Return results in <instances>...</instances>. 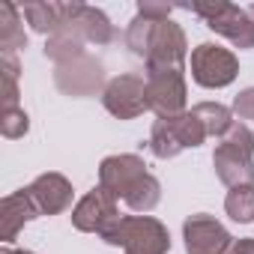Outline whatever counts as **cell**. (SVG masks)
Masks as SVG:
<instances>
[{"mask_svg":"<svg viewBox=\"0 0 254 254\" xmlns=\"http://www.w3.org/2000/svg\"><path fill=\"white\" fill-rule=\"evenodd\" d=\"M108 245H123L126 254H168V227L150 215H117L102 233Z\"/></svg>","mask_w":254,"mask_h":254,"instance_id":"cell-1","label":"cell"},{"mask_svg":"<svg viewBox=\"0 0 254 254\" xmlns=\"http://www.w3.org/2000/svg\"><path fill=\"white\" fill-rule=\"evenodd\" d=\"M212 165L224 186H254V132L248 126L233 123V129L221 138V144L212 153Z\"/></svg>","mask_w":254,"mask_h":254,"instance_id":"cell-2","label":"cell"},{"mask_svg":"<svg viewBox=\"0 0 254 254\" xmlns=\"http://www.w3.org/2000/svg\"><path fill=\"white\" fill-rule=\"evenodd\" d=\"M206 138H209V135H206V129H203V123H200L191 111H186V114H180V117L156 120L153 132H150V150H153V156H159V159H174V156H180V153L189 150V147H200Z\"/></svg>","mask_w":254,"mask_h":254,"instance_id":"cell-3","label":"cell"},{"mask_svg":"<svg viewBox=\"0 0 254 254\" xmlns=\"http://www.w3.org/2000/svg\"><path fill=\"white\" fill-rule=\"evenodd\" d=\"M191 12L200 15L209 30L221 33L236 48H254V18L248 15V9L215 0V3H191Z\"/></svg>","mask_w":254,"mask_h":254,"instance_id":"cell-4","label":"cell"},{"mask_svg":"<svg viewBox=\"0 0 254 254\" xmlns=\"http://www.w3.org/2000/svg\"><path fill=\"white\" fill-rule=\"evenodd\" d=\"M147 96H150V111L165 117H180L186 114V78L183 69L177 66H147Z\"/></svg>","mask_w":254,"mask_h":254,"instance_id":"cell-5","label":"cell"},{"mask_svg":"<svg viewBox=\"0 0 254 254\" xmlns=\"http://www.w3.org/2000/svg\"><path fill=\"white\" fill-rule=\"evenodd\" d=\"M239 72V60L233 57V51L212 45V42H200L191 51V78L206 87V90H221L227 84H233Z\"/></svg>","mask_w":254,"mask_h":254,"instance_id":"cell-6","label":"cell"},{"mask_svg":"<svg viewBox=\"0 0 254 254\" xmlns=\"http://www.w3.org/2000/svg\"><path fill=\"white\" fill-rule=\"evenodd\" d=\"M102 102L108 114L117 120H135L144 111H150V96H147V81L141 75H117L105 84Z\"/></svg>","mask_w":254,"mask_h":254,"instance_id":"cell-7","label":"cell"},{"mask_svg":"<svg viewBox=\"0 0 254 254\" xmlns=\"http://www.w3.org/2000/svg\"><path fill=\"white\" fill-rule=\"evenodd\" d=\"M54 84L60 93L66 96H96L99 90H105V69L96 57L84 54V57H75L69 63H60L54 69Z\"/></svg>","mask_w":254,"mask_h":254,"instance_id":"cell-8","label":"cell"},{"mask_svg":"<svg viewBox=\"0 0 254 254\" xmlns=\"http://www.w3.org/2000/svg\"><path fill=\"white\" fill-rule=\"evenodd\" d=\"M183 239L189 254H230L233 251V236L224 230V224L206 212L191 215L183 224Z\"/></svg>","mask_w":254,"mask_h":254,"instance_id":"cell-9","label":"cell"},{"mask_svg":"<svg viewBox=\"0 0 254 254\" xmlns=\"http://www.w3.org/2000/svg\"><path fill=\"white\" fill-rule=\"evenodd\" d=\"M147 177V165L141 156L123 153V156H108L99 168V183L114 194V197H129L132 189Z\"/></svg>","mask_w":254,"mask_h":254,"instance_id":"cell-10","label":"cell"},{"mask_svg":"<svg viewBox=\"0 0 254 254\" xmlns=\"http://www.w3.org/2000/svg\"><path fill=\"white\" fill-rule=\"evenodd\" d=\"M189 54V42L180 24L168 21H156L153 36H150V48H147V66H177L183 69Z\"/></svg>","mask_w":254,"mask_h":254,"instance_id":"cell-11","label":"cell"},{"mask_svg":"<svg viewBox=\"0 0 254 254\" xmlns=\"http://www.w3.org/2000/svg\"><path fill=\"white\" fill-rule=\"evenodd\" d=\"M114 218H117V197L105 186L84 194L78 200V206L72 209V224L84 233H102Z\"/></svg>","mask_w":254,"mask_h":254,"instance_id":"cell-12","label":"cell"},{"mask_svg":"<svg viewBox=\"0 0 254 254\" xmlns=\"http://www.w3.org/2000/svg\"><path fill=\"white\" fill-rule=\"evenodd\" d=\"M24 191L36 203L39 215H57V212L72 206V183L66 177H60V174H42Z\"/></svg>","mask_w":254,"mask_h":254,"instance_id":"cell-13","label":"cell"},{"mask_svg":"<svg viewBox=\"0 0 254 254\" xmlns=\"http://www.w3.org/2000/svg\"><path fill=\"white\" fill-rule=\"evenodd\" d=\"M81 3H27L21 9V15L27 18V24L36 30V33H60L72 24V18L78 15Z\"/></svg>","mask_w":254,"mask_h":254,"instance_id":"cell-14","label":"cell"},{"mask_svg":"<svg viewBox=\"0 0 254 254\" xmlns=\"http://www.w3.org/2000/svg\"><path fill=\"white\" fill-rule=\"evenodd\" d=\"M36 215H39V209H36V203L30 200V194L24 189L15 191V194H6L3 203H0V239H3L6 245L15 242L18 230L27 221H33Z\"/></svg>","mask_w":254,"mask_h":254,"instance_id":"cell-15","label":"cell"},{"mask_svg":"<svg viewBox=\"0 0 254 254\" xmlns=\"http://www.w3.org/2000/svg\"><path fill=\"white\" fill-rule=\"evenodd\" d=\"M72 27L84 36V42H93V45H108L114 42V24L108 21V15L96 6H84L78 9V15L72 18Z\"/></svg>","mask_w":254,"mask_h":254,"instance_id":"cell-16","label":"cell"},{"mask_svg":"<svg viewBox=\"0 0 254 254\" xmlns=\"http://www.w3.org/2000/svg\"><path fill=\"white\" fill-rule=\"evenodd\" d=\"M21 18L24 15L18 6H12V3L0 6V48H3V54H15L18 48L27 45V33H24Z\"/></svg>","mask_w":254,"mask_h":254,"instance_id":"cell-17","label":"cell"},{"mask_svg":"<svg viewBox=\"0 0 254 254\" xmlns=\"http://www.w3.org/2000/svg\"><path fill=\"white\" fill-rule=\"evenodd\" d=\"M45 57L54 60L57 66H60V63H69V60H75V57H84V36L69 24L66 30L48 36V42H45Z\"/></svg>","mask_w":254,"mask_h":254,"instance_id":"cell-18","label":"cell"},{"mask_svg":"<svg viewBox=\"0 0 254 254\" xmlns=\"http://www.w3.org/2000/svg\"><path fill=\"white\" fill-rule=\"evenodd\" d=\"M191 114L203 123V129H206L209 138H224L233 129V114H230V108H224L218 102H200V105L191 108Z\"/></svg>","mask_w":254,"mask_h":254,"instance_id":"cell-19","label":"cell"},{"mask_svg":"<svg viewBox=\"0 0 254 254\" xmlns=\"http://www.w3.org/2000/svg\"><path fill=\"white\" fill-rule=\"evenodd\" d=\"M224 209L233 221L248 224L254 221V186H242V189H230L224 197Z\"/></svg>","mask_w":254,"mask_h":254,"instance_id":"cell-20","label":"cell"},{"mask_svg":"<svg viewBox=\"0 0 254 254\" xmlns=\"http://www.w3.org/2000/svg\"><path fill=\"white\" fill-rule=\"evenodd\" d=\"M18 57L0 51V78H3V111L18 108Z\"/></svg>","mask_w":254,"mask_h":254,"instance_id":"cell-21","label":"cell"},{"mask_svg":"<svg viewBox=\"0 0 254 254\" xmlns=\"http://www.w3.org/2000/svg\"><path fill=\"white\" fill-rule=\"evenodd\" d=\"M159 197H162V186H159V180H156L153 174H147V177L132 189V194L126 197V203H129V209H135V212H150V209L159 203Z\"/></svg>","mask_w":254,"mask_h":254,"instance_id":"cell-22","label":"cell"},{"mask_svg":"<svg viewBox=\"0 0 254 254\" xmlns=\"http://www.w3.org/2000/svg\"><path fill=\"white\" fill-rule=\"evenodd\" d=\"M27 129H30V120H27L24 108L3 111V117H0V132H3V138H24Z\"/></svg>","mask_w":254,"mask_h":254,"instance_id":"cell-23","label":"cell"},{"mask_svg":"<svg viewBox=\"0 0 254 254\" xmlns=\"http://www.w3.org/2000/svg\"><path fill=\"white\" fill-rule=\"evenodd\" d=\"M233 111L239 120H254V87L242 90L236 99H233Z\"/></svg>","mask_w":254,"mask_h":254,"instance_id":"cell-24","label":"cell"},{"mask_svg":"<svg viewBox=\"0 0 254 254\" xmlns=\"http://www.w3.org/2000/svg\"><path fill=\"white\" fill-rule=\"evenodd\" d=\"M138 15H147L153 21H168L171 18V6L168 3H153V0H141V3H138Z\"/></svg>","mask_w":254,"mask_h":254,"instance_id":"cell-25","label":"cell"},{"mask_svg":"<svg viewBox=\"0 0 254 254\" xmlns=\"http://www.w3.org/2000/svg\"><path fill=\"white\" fill-rule=\"evenodd\" d=\"M230 254H254V239H239L233 242V251Z\"/></svg>","mask_w":254,"mask_h":254,"instance_id":"cell-26","label":"cell"},{"mask_svg":"<svg viewBox=\"0 0 254 254\" xmlns=\"http://www.w3.org/2000/svg\"><path fill=\"white\" fill-rule=\"evenodd\" d=\"M0 254H33V251H15V248H3Z\"/></svg>","mask_w":254,"mask_h":254,"instance_id":"cell-27","label":"cell"},{"mask_svg":"<svg viewBox=\"0 0 254 254\" xmlns=\"http://www.w3.org/2000/svg\"><path fill=\"white\" fill-rule=\"evenodd\" d=\"M248 15H251V18H254V3H251V6H248Z\"/></svg>","mask_w":254,"mask_h":254,"instance_id":"cell-28","label":"cell"}]
</instances>
